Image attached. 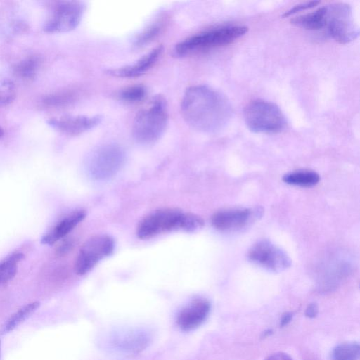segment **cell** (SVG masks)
<instances>
[{
  "label": "cell",
  "instance_id": "obj_11",
  "mask_svg": "<svg viewBox=\"0 0 360 360\" xmlns=\"http://www.w3.org/2000/svg\"><path fill=\"white\" fill-rule=\"evenodd\" d=\"M260 207H238L221 210L211 217L212 226L219 231H230L241 229L262 215Z\"/></svg>",
  "mask_w": 360,
  "mask_h": 360
},
{
  "label": "cell",
  "instance_id": "obj_4",
  "mask_svg": "<svg viewBox=\"0 0 360 360\" xmlns=\"http://www.w3.org/2000/svg\"><path fill=\"white\" fill-rule=\"evenodd\" d=\"M243 115L247 127L256 133L276 134L283 131L287 126L281 110L269 101L255 100L249 103Z\"/></svg>",
  "mask_w": 360,
  "mask_h": 360
},
{
  "label": "cell",
  "instance_id": "obj_25",
  "mask_svg": "<svg viewBox=\"0 0 360 360\" xmlns=\"http://www.w3.org/2000/svg\"><path fill=\"white\" fill-rule=\"evenodd\" d=\"M72 97V94L69 92H58L45 96L42 103L46 106L56 108L69 103Z\"/></svg>",
  "mask_w": 360,
  "mask_h": 360
},
{
  "label": "cell",
  "instance_id": "obj_3",
  "mask_svg": "<svg viewBox=\"0 0 360 360\" xmlns=\"http://www.w3.org/2000/svg\"><path fill=\"white\" fill-rule=\"evenodd\" d=\"M246 26L224 25L193 34L176 44L175 53L184 56L233 43L248 32Z\"/></svg>",
  "mask_w": 360,
  "mask_h": 360
},
{
  "label": "cell",
  "instance_id": "obj_14",
  "mask_svg": "<svg viewBox=\"0 0 360 360\" xmlns=\"http://www.w3.org/2000/svg\"><path fill=\"white\" fill-rule=\"evenodd\" d=\"M162 51V46L159 45L143 56L133 64L117 68L109 69L106 72L111 76L121 78H134L139 77L154 65Z\"/></svg>",
  "mask_w": 360,
  "mask_h": 360
},
{
  "label": "cell",
  "instance_id": "obj_10",
  "mask_svg": "<svg viewBox=\"0 0 360 360\" xmlns=\"http://www.w3.org/2000/svg\"><path fill=\"white\" fill-rule=\"evenodd\" d=\"M248 259L272 272H281L288 269L291 260L281 248L268 240L255 243L248 252Z\"/></svg>",
  "mask_w": 360,
  "mask_h": 360
},
{
  "label": "cell",
  "instance_id": "obj_30",
  "mask_svg": "<svg viewBox=\"0 0 360 360\" xmlns=\"http://www.w3.org/2000/svg\"><path fill=\"white\" fill-rule=\"evenodd\" d=\"M292 319V313L291 312H285L281 315L280 319V326L284 327L288 325Z\"/></svg>",
  "mask_w": 360,
  "mask_h": 360
},
{
  "label": "cell",
  "instance_id": "obj_9",
  "mask_svg": "<svg viewBox=\"0 0 360 360\" xmlns=\"http://www.w3.org/2000/svg\"><path fill=\"white\" fill-rule=\"evenodd\" d=\"M85 5L79 1H58L53 7L52 13L44 23L43 29L47 32H69L79 24Z\"/></svg>",
  "mask_w": 360,
  "mask_h": 360
},
{
  "label": "cell",
  "instance_id": "obj_19",
  "mask_svg": "<svg viewBox=\"0 0 360 360\" xmlns=\"http://www.w3.org/2000/svg\"><path fill=\"white\" fill-rule=\"evenodd\" d=\"M285 183L301 187H312L316 185L319 180V175L311 170H299L290 172L283 176Z\"/></svg>",
  "mask_w": 360,
  "mask_h": 360
},
{
  "label": "cell",
  "instance_id": "obj_6",
  "mask_svg": "<svg viewBox=\"0 0 360 360\" xmlns=\"http://www.w3.org/2000/svg\"><path fill=\"white\" fill-rule=\"evenodd\" d=\"M186 212L177 208H163L146 216L139 222L137 236L148 239L174 230H184Z\"/></svg>",
  "mask_w": 360,
  "mask_h": 360
},
{
  "label": "cell",
  "instance_id": "obj_12",
  "mask_svg": "<svg viewBox=\"0 0 360 360\" xmlns=\"http://www.w3.org/2000/svg\"><path fill=\"white\" fill-rule=\"evenodd\" d=\"M101 119L100 115H64L49 119L47 122L64 134L77 136L94 128Z\"/></svg>",
  "mask_w": 360,
  "mask_h": 360
},
{
  "label": "cell",
  "instance_id": "obj_23",
  "mask_svg": "<svg viewBox=\"0 0 360 360\" xmlns=\"http://www.w3.org/2000/svg\"><path fill=\"white\" fill-rule=\"evenodd\" d=\"M147 90L143 85H133L122 89L120 93L121 100L129 103H136L143 100Z\"/></svg>",
  "mask_w": 360,
  "mask_h": 360
},
{
  "label": "cell",
  "instance_id": "obj_27",
  "mask_svg": "<svg viewBox=\"0 0 360 360\" xmlns=\"http://www.w3.org/2000/svg\"><path fill=\"white\" fill-rule=\"evenodd\" d=\"M319 312V307L316 303H310L306 308L305 316L308 318H315Z\"/></svg>",
  "mask_w": 360,
  "mask_h": 360
},
{
  "label": "cell",
  "instance_id": "obj_28",
  "mask_svg": "<svg viewBox=\"0 0 360 360\" xmlns=\"http://www.w3.org/2000/svg\"><path fill=\"white\" fill-rule=\"evenodd\" d=\"M264 360H293L292 358L286 353L278 352L268 356Z\"/></svg>",
  "mask_w": 360,
  "mask_h": 360
},
{
  "label": "cell",
  "instance_id": "obj_2",
  "mask_svg": "<svg viewBox=\"0 0 360 360\" xmlns=\"http://www.w3.org/2000/svg\"><path fill=\"white\" fill-rule=\"evenodd\" d=\"M169 112L165 98L154 96L150 102L136 115L132 134L134 139L141 144H151L157 141L166 130Z\"/></svg>",
  "mask_w": 360,
  "mask_h": 360
},
{
  "label": "cell",
  "instance_id": "obj_31",
  "mask_svg": "<svg viewBox=\"0 0 360 360\" xmlns=\"http://www.w3.org/2000/svg\"><path fill=\"white\" fill-rule=\"evenodd\" d=\"M4 135V130L3 129L0 127V138Z\"/></svg>",
  "mask_w": 360,
  "mask_h": 360
},
{
  "label": "cell",
  "instance_id": "obj_20",
  "mask_svg": "<svg viewBox=\"0 0 360 360\" xmlns=\"http://www.w3.org/2000/svg\"><path fill=\"white\" fill-rule=\"evenodd\" d=\"M40 65V59L35 56H29L14 67V73L23 80H30L34 78Z\"/></svg>",
  "mask_w": 360,
  "mask_h": 360
},
{
  "label": "cell",
  "instance_id": "obj_18",
  "mask_svg": "<svg viewBox=\"0 0 360 360\" xmlns=\"http://www.w3.org/2000/svg\"><path fill=\"white\" fill-rule=\"evenodd\" d=\"M24 257L22 252H14L0 262V287L14 278L18 265Z\"/></svg>",
  "mask_w": 360,
  "mask_h": 360
},
{
  "label": "cell",
  "instance_id": "obj_5",
  "mask_svg": "<svg viewBox=\"0 0 360 360\" xmlns=\"http://www.w3.org/2000/svg\"><path fill=\"white\" fill-rule=\"evenodd\" d=\"M326 7L323 29L335 41L347 44L359 35L351 6L345 3H333Z\"/></svg>",
  "mask_w": 360,
  "mask_h": 360
},
{
  "label": "cell",
  "instance_id": "obj_22",
  "mask_svg": "<svg viewBox=\"0 0 360 360\" xmlns=\"http://www.w3.org/2000/svg\"><path fill=\"white\" fill-rule=\"evenodd\" d=\"M165 21L158 20L146 28L136 39L135 46L142 47L155 38L164 27Z\"/></svg>",
  "mask_w": 360,
  "mask_h": 360
},
{
  "label": "cell",
  "instance_id": "obj_1",
  "mask_svg": "<svg viewBox=\"0 0 360 360\" xmlns=\"http://www.w3.org/2000/svg\"><path fill=\"white\" fill-rule=\"evenodd\" d=\"M184 120L202 132L222 129L232 117V107L221 93L206 85H194L184 92L181 102Z\"/></svg>",
  "mask_w": 360,
  "mask_h": 360
},
{
  "label": "cell",
  "instance_id": "obj_8",
  "mask_svg": "<svg viewBox=\"0 0 360 360\" xmlns=\"http://www.w3.org/2000/svg\"><path fill=\"white\" fill-rule=\"evenodd\" d=\"M114 248V240L108 235L101 234L91 237L79 249L75 262V272L78 275L88 273L101 260L110 255Z\"/></svg>",
  "mask_w": 360,
  "mask_h": 360
},
{
  "label": "cell",
  "instance_id": "obj_26",
  "mask_svg": "<svg viewBox=\"0 0 360 360\" xmlns=\"http://www.w3.org/2000/svg\"><path fill=\"white\" fill-rule=\"evenodd\" d=\"M320 2L317 1H312L305 3H302L295 6L283 14V17H288L295 13H297L302 11H304L309 8H311L317 6Z\"/></svg>",
  "mask_w": 360,
  "mask_h": 360
},
{
  "label": "cell",
  "instance_id": "obj_13",
  "mask_svg": "<svg viewBox=\"0 0 360 360\" xmlns=\"http://www.w3.org/2000/svg\"><path fill=\"white\" fill-rule=\"evenodd\" d=\"M210 302L203 298L193 300L183 308L177 316V324L184 330H191L200 326L207 318Z\"/></svg>",
  "mask_w": 360,
  "mask_h": 360
},
{
  "label": "cell",
  "instance_id": "obj_16",
  "mask_svg": "<svg viewBox=\"0 0 360 360\" xmlns=\"http://www.w3.org/2000/svg\"><path fill=\"white\" fill-rule=\"evenodd\" d=\"M326 7H320L314 11L301 15L291 19L292 24L308 30H320L323 29L325 22Z\"/></svg>",
  "mask_w": 360,
  "mask_h": 360
},
{
  "label": "cell",
  "instance_id": "obj_24",
  "mask_svg": "<svg viewBox=\"0 0 360 360\" xmlns=\"http://www.w3.org/2000/svg\"><path fill=\"white\" fill-rule=\"evenodd\" d=\"M15 97L13 83L8 79L0 80V107L11 103Z\"/></svg>",
  "mask_w": 360,
  "mask_h": 360
},
{
  "label": "cell",
  "instance_id": "obj_15",
  "mask_svg": "<svg viewBox=\"0 0 360 360\" xmlns=\"http://www.w3.org/2000/svg\"><path fill=\"white\" fill-rule=\"evenodd\" d=\"M86 217V212L82 210H76L59 221L41 238V243L53 245L59 240L65 238L75 227H76Z\"/></svg>",
  "mask_w": 360,
  "mask_h": 360
},
{
  "label": "cell",
  "instance_id": "obj_17",
  "mask_svg": "<svg viewBox=\"0 0 360 360\" xmlns=\"http://www.w3.org/2000/svg\"><path fill=\"white\" fill-rule=\"evenodd\" d=\"M39 306V302H34L25 305L11 315L0 328V334L4 335L15 329L27 319Z\"/></svg>",
  "mask_w": 360,
  "mask_h": 360
},
{
  "label": "cell",
  "instance_id": "obj_21",
  "mask_svg": "<svg viewBox=\"0 0 360 360\" xmlns=\"http://www.w3.org/2000/svg\"><path fill=\"white\" fill-rule=\"evenodd\" d=\"M360 347L356 342H346L336 345L331 353L332 360H359Z\"/></svg>",
  "mask_w": 360,
  "mask_h": 360
},
{
  "label": "cell",
  "instance_id": "obj_32",
  "mask_svg": "<svg viewBox=\"0 0 360 360\" xmlns=\"http://www.w3.org/2000/svg\"><path fill=\"white\" fill-rule=\"evenodd\" d=\"M0 356H1V343H0Z\"/></svg>",
  "mask_w": 360,
  "mask_h": 360
},
{
  "label": "cell",
  "instance_id": "obj_7",
  "mask_svg": "<svg viewBox=\"0 0 360 360\" xmlns=\"http://www.w3.org/2000/svg\"><path fill=\"white\" fill-rule=\"evenodd\" d=\"M125 160L123 148L114 143L103 145L90 155L89 168L93 178L104 180L113 176Z\"/></svg>",
  "mask_w": 360,
  "mask_h": 360
},
{
  "label": "cell",
  "instance_id": "obj_29",
  "mask_svg": "<svg viewBox=\"0 0 360 360\" xmlns=\"http://www.w3.org/2000/svg\"><path fill=\"white\" fill-rule=\"evenodd\" d=\"M72 245V242L69 240L64 241L56 250V252L58 255H63L66 254Z\"/></svg>",
  "mask_w": 360,
  "mask_h": 360
}]
</instances>
